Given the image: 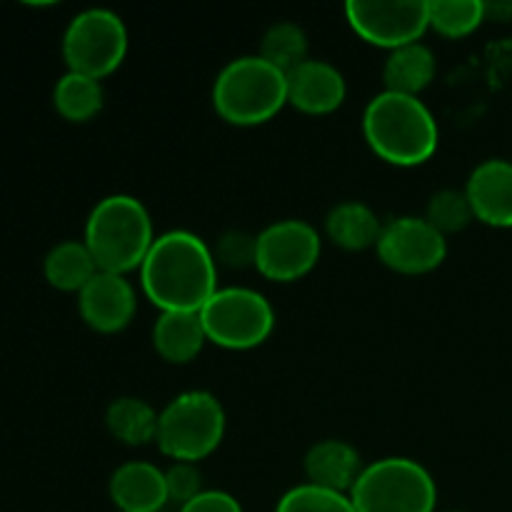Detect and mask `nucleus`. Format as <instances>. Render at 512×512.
Wrapping results in <instances>:
<instances>
[{
    "mask_svg": "<svg viewBox=\"0 0 512 512\" xmlns=\"http://www.w3.org/2000/svg\"><path fill=\"white\" fill-rule=\"evenodd\" d=\"M345 20L360 40L388 53L420 43L430 30L425 0H350L345 3Z\"/></svg>",
    "mask_w": 512,
    "mask_h": 512,
    "instance_id": "nucleus-9",
    "label": "nucleus"
},
{
    "mask_svg": "<svg viewBox=\"0 0 512 512\" xmlns=\"http://www.w3.org/2000/svg\"><path fill=\"white\" fill-rule=\"evenodd\" d=\"M225 408L208 390L180 393L160 410L155 445L173 463H198L225 438Z\"/></svg>",
    "mask_w": 512,
    "mask_h": 512,
    "instance_id": "nucleus-5",
    "label": "nucleus"
},
{
    "mask_svg": "<svg viewBox=\"0 0 512 512\" xmlns=\"http://www.w3.org/2000/svg\"><path fill=\"white\" fill-rule=\"evenodd\" d=\"M380 263L400 275H425L448 258V238L418 215H400L383 225L378 245Z\"/></svg>",
    "mask_w": 512,
    "mask_h": 512,
    "instance_id": "nucleus-11",
    "label": "nucleus"
},
{
    "mask_svg": "<svg viewBox=\"0 0 512 512\" xmlns=\"http://www.w3.org/2000/svg\"><path fill=\"white\" fill-rule=\"evenodd\" d=\"M363 135L380 160L398 168L428 163L440 143L433 110L413 95L383 90L363 110Z\"/></svg>",
    "mask_w": 512,
    "mask_h": 512,
    "instance_id": "nucleus-2",
    "label": "nucleus"
},
{
    "mask_svg": "<svg viewBox=\"0 0 512 512\" xmlns=\"http://www.w3.org/2000/svg\"><path fill=\"white\" fill-rule=\"evenodd\" d=\"M448 512H463V510H448Z\"/></svg>",
    "mask_w": 512,
    "mask_h": 512,
    "instance_id": "nucleus-31",
    "label": "nucleus"
},
{
    "mask_svg": "<svg viewBox=\"0 0 512 512\" xmlns=\"http://www.w3.org/2000/svg\"><path fill=\"white\" fill-rule=\"evenodd\" d=\"M205 330L200 313H183V310H168L160 313L153 325V348L165 363L185 365L203 353Z\"/></svg>",
    "mask_w": 512,
    "mask_h": 512,
    "instance_id": "nucleus-17",
    "label": "nucleus"
},
{
    "mask_svg": "<svg viewBox=\"0 0 512 512\" xmlns=\"http://www.w3.org/2000/svg\"><path fill=\"white\" fill-rule=\"evenodd\" d=\"M138 273L140 290L160 313H200L218 290L213 248L190 230L160 233Z\"/></svg>",
    "mask_w": 512,
    "mask_h": 512,
    "instance_id": "nucleus-1",
    "label": "nucleus"
},
{
    "mask_svg": "<svg viewBox=\"0 0 512 512\" xmlns=\"http://www.w3.org/2000/svg\"><path fill=\"white\" fill-rule=\"evenodd\" d=\"M363 468L365 463L358 448L335 438L310 445L303 460L308 483L325 490H335V493H350Z\"/></svg>",
    "mask_w": 512,
    "mask_h": 512,
    "instance_id": "nucleus-16",
    "label": "nucleus"
},
{
    "mask_svg": "<svg viewBox=\"0 0 512 512\" xmlns=\"http://www.w3.org/2000/svg\"><path fill=\"white\" fill-rule=\"evenodd\" d=\"M308 50H310V43L305 30L300 28L298 23L280 20V23L270 25V28L263 33L258 55L288 75L290 70H295L300 63H305V60L310 58Z\"/></svg>",
    "mask_w": 512,
    "mask_h": 512,
    "instance_id": "nucleus-23",
    "label": "nucleus"
},
{
    "mask_svg": "<svg viewBox=\"0 0 512 512\" xmlns=\"http://www.w3.org/2000/svg\"><path fill=\"white\" fill-rule=\"evenodd\" d=\"M218 265L233 270L255 268V255H258V235H250L245 230H225L218 238L213 250Z\"/></svg>",
    "mask_w": 512,
    "mask_h": 512,
    "instance_id": "nucleus-27",
    "label": "nucleus"
},
{
    "mask_svg": "<svg viewBox=\"0 0 512 512\" xmlns=\"http://www.w3.org/2000/svg\"><path fill=\"white\" fill-rule=\"evenodd\" d=\"M383 225L378 213L360 200H345L325 215V235L348 253L375 248L380 233H383Z\"/></svg>",
    "mask_w": 512,
    "mask_h": 512,
    "instance_id": "nucleus-18",
    "label": "nucleus"
},
{
    "mask_svg": "<svg viewBox=\"0 0 512 512\" xmlns=\"http://www.w3.org/2000/svg\"><path fill=\"white\" fill-rule=\"evenodd\" d=\"M358 512H435L438 485L413 458H380L365 465L350 490Z\"/></svg>",
    "mask_w": 512,
    "mask_h": 512,
    "instance_id": "nucleus-6",
    "label": "nucleus"
},
{
    "mask_svg": "<svg viewBox=\"0 0 512 512\" xmlns=\"http://www.w3.org/2000/svg\"><path fill=\"white\" fill-rule=\"evenodd\" d=\"M438 60L425 43H410L398 50H390L383 65L385 90L400 95L420 98L425 88L435 80Z\"/></svg>",
    "mask_w": 512,
    "mask_h": 512,
    "instance_id": "nucleus-19",
    "label": "nucleus"
},
{
    "mask_svg": "<svg viewBox=\"0 0 512 512\" xmlns=\"http://www.w3.org/2000/svg\"><path fill=\"white\" fill-rule=\"evenodd\" d=\"M425 220L433 225L438 233H443L445 238L455 233H463L470 223L475 220L473 208H470V200L465 195V190L458 188H443L438 193H433V198L428 200V208H425Z\"/></svg>",
    "mask_w": 512,
    "mask_h": 512,
    "instance_id": "nucleus-25",
    "label": "nucleus"
},
{
    "mask_svg": "<svg viewBox=\"0 0 512 512\" xmlns=\"http://www.w3.org/2000/svg\"><path fill=\"white\" fill-rule=\"evenodd\" d=\"M165 488H168L170 503H178L183 508L193 498L203 493V475L195 463H173L165 470Z\"/></svg>",
    "mask_w": 512,
    "mask_h": 512,
    "instance_id": "nucleus-28",
    "label": "nucleus"
},
{
    "mask_svg": "<svg viewBox=\"0 0 512 512\" xmlns=\"http://www.w3.org/2000/svg\"><path fill=\"white\" fill-rule=\"evenodd\" d=\"M430 30L450 40L473 35L485 23L483 0H428Z\"/></svg>",
    "mask_w": 512,
    "mask_h": 512,
    "instance_id": "nucleus-24",
    "label": "nucleus"
},
{
    "mask_svg": "<svg viewBox=\"0 0 512 512\" xmlns=\"http://www.w3.org/2000/svg\"><path fill=\"white\" fill-rule=\"evenodd\" d=\"M348 83L333 63L308 58L288 73V105L305 115H330L345 103Z\"/></svg>",
    "mask_w": 512,
    "mask_h": 512,
    "instance_id": "nucleus-13",
    "label": "nucleus"
},
{
    "mask_svg": "<svg viewBox=\"0 0 512 512\" xmlns=\"http://www.w3.org/2000/svg\"><path fill=\"white\" fill-rule=\"evenodd\" d=\"M135 310H138V293L128 275L98 270L95 278L78 293L80 318L100 335L123 333L133 323Z\"/></svg>",
    "mask_w": 512,
    "mask_h": 512,
    "instance_id": "nucleus-12",
    "label": "nucleus"
},
{
    "mask_svg": "<svg viewBox=\"0 0 512 512\" xmlns=\"http://www.w3.org/2000/svg\"><path fill=\"white\" fill-rule=\"evenodd\" d=\"M98 273L93 255L83 240H63L53 245L43 260V275L50 288L78 295Z\"/></svg>",
    "mask_w": 512,
    "mask_h": 512,
    "instance_id": "nucleus-20",
    "label": "nucleus"
},
{
    "mask_svg": "<svg viewBox=\"0 0 512 512\" xmlns=\"http://www.w3.org/2000/svg\"><path fill=\"white\" fill-rule=\"evenodd\" d=\"M208 343L223 350H253L275 330V310L263 293L253 288H218L200 310Z\"/></svg>",
    "mask_w": 512,
    "mask_h": 512,
    "instance_id": "nucleus-7",
    "label": "nucleus"
},
{
    "mask_svg": "<svg viewBox=\"0 0 512 512\" xmlns=\"http://www.w3.org/2000/svg\"><path fill=\"white\" fill-rule=\"evenodd\" d=\"M475 220L490 228H512V163L503 158L483 160L465 183Z\"/></svg>",
    "mask_w": 512,
    "mask_h": 512,
    "instance_id": "nucleus-14",
    "label": "nucleus"
},
{
    "mask_svg": "<svg viewBox=\"0 0 512 512\" xmlns=\"http://www.w3.org/2000/svg\"><path fill=\"white\" fill-rule=\"evenodd\" d=\"M275 512H358L348 493L300 483L290 488L275 505Z\"/></svg>",
    "mask_w": 512,
    "mask_h": 512,
    "instance_id": "nucleus-26",
    "label": "nucleus"
},
{
    "mask_svg": "<svg viewBox=\"0 0 512 512\" xmlns=\"http://www.w3.org/2000/svg\"><path fill=\"white\" fill-rule=\"evenodd\" d=\"M485 20H498V23H512V0H498V3H485Z\"/></svg>",
    "mask_w": 512,
    "mask_h": 512,
    "instance_id": "nucleus-30",
    "label": "nucleus"
},
{
    "mask_svg": "<svg viewBox=\"0 0 512 512\" xmlns=\"http://www.w3.org/2000/svg\"><path fill=\"white\" fill-rule=\"evenodd\" d=\"M288 105V75L260 55H240L223 65L213 83V108L225 123L255 128Z\"/></svg>",
    "mask_w": 512,
    "mask_h": 512,
    "instance_id": "nucleus-4",
    "label": "nucleus"
},
{
    "mask_svg": "<svg viewBox=\"0 0 512 512\" xmlns=\"http://www.w3.org/2000/svg\"><path fill=\"white\" fill-rule=\"evenodd\" d=\"M155 238L153 218L135 195H108L95 203L85 220L83 243L103 273L128 275L140 270Z\"/></svg>",
    "mask_w": 512,
    "mask_h": 512,
    "instance_id": "nucleus-3",
    "label": "nucleus"
},
{
    "mask_svg": "<svg viewBox=\"0 0 512 512\" xmlns=\"http://www.w3.org/2000/svg\"><path fill=\"white\" fill-rule=\"evenodd\" d=\"M108 495L118 512H160L170 503L165 470L145 460L118 465L108 480Z\"/></svg>",
    "mask_w": 512,
    "mask_h": 512,
    "instance_id": "nucleus-15",
    "label": "nucleus"
},
{
    "mask_svg": "<svg viewBox=\"0 0 512 512\" xmlns=\"http://www.w3.org/2000/svg\"><path fill=\"white\" fill-rule=\"evenodd\" d=\"M105 93L100 80L80 73H63L53 88V105L68 123H90L103 110Z\"/></svg>",
    "mask_w": 512,
    "mask_h": 512,
    "instance_id": "nucleus-22",
    "label": "nucleus"
},
{
    "mask_svg": "<svg viewBox=\"0 0 512 512\" xmlns=\"http://www.w3.org/2000/svg\"><path fill=\"white\" fill-rule=\"evenodd\" d=\"M320 253L323 240L308 220H275L258 233L255 270L273 283H295L318 265Z\"/></svg>",
    "mask_w": 512,
    "mask_h": 512,
    "instance_id": "nucleus-10",
    "label": "nucleus"
},
{
    "mask_svg": "<svg viewBox=\"0 0 512 512\" xmlns=\"http://www.w3.org/2000/svg\"><path fill=\"white\" fill-rule=\"evenodd\" d=\"M128 55V28L108 8H88L75 15L63 33V60L70 73L103 80Z\"/></svg>",
    "mask_w": 512,
    "mask_h": 512,
    "instance_id": "nucleus-8",
    "label": "nucleus"
},
{
    "mask_svg": "<svg viewBox=\"0 0 512 512\" xmlns=\"http://www.w3.org/2000/svg\"><path fill=\"white\" fill-rule=\"evenodd\" d=\"M178 512H243V505L225 490H203L198 498L185 503Z\"/></svg>",
    "mask_w": 512,
    "mask_h": 512,
    "instance_id": "nucleus-29",
    "label": "nucleus"
},
{
    "mask_svg": "<svg viewBox=\"0 0 512 512\" xmlns=\"http://www.w3.org/2000/svg\"><path fill=\"white\" fill-rule=\"evenodd\" d=\"M158 415L160 413L148 400L135 398V395H123V398H115L108 405L105 425H108V433L118 443L128 445V448H143V445L155 443Z\"/></svg>",
    "mask_w": 512,
    "mask_h": 512,
    "instance_id": "nucleus-21",
    "label": "nucleus"
}]
</instances>
